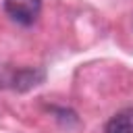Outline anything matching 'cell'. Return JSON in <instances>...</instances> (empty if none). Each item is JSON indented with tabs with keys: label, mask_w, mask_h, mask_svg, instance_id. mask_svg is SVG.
<instances>
[{
	"label": "cell",
	"mask_w": 133,
	"mask_h": 133,
	"mask_svg": "<svg viewBox=\"0 0 133 133\" xmlns=\"http://www.w3.org/2000/svg\"><path fill=\"white\" fill-rule=\"evenodd\" d=\"M106 133H133V108L116 112L108 121Z\"/></svg>",
	"instance_id": "7a4b0ae2"
},
{
	"label": "cell",
	"mask_w": 133,
	"mask_h": 133,
	"mask_svg": "<svg viewBox=\"0 0 133 133\" xmlns=\"http://www.w3.org/2000/svg\"><path fill=\"white\" fill-rule=\"evenodd\" d=\"M4 10L12 21L31 25L42 12V0H4Z\"/></svg>",
	"instance_id": "6da1fadb"
}]
</instances>
